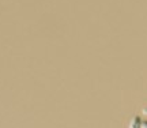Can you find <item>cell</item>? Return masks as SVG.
I'll return each mask as SVG.
<instances>
[{"label": "cell", "instance_id": "1", "mask_svg": "<svg viewBox=\"0 0 147 128\" xmlns=\"http://www.w3.org/2000/svg\"><path fill=\"white\" fill-rule=\"evenodd\" d=\"M142 121L143 120L140 119V116H135V117L129 121L128 128H142Z\"/></svg>", "mask_w": 147, "mask_h": 128}, {"label": "cell", "instance_id": "2", "mask_svg": "<svg viewBox=\"0 0 147 128\" xmlns=\"http://www.w3.org/2000/svg\"><path fill=\"white\" fill-rule=\"evenodd\" d=\"M142 128H147V120H143L142 121Z\"/></svg>", "mask_w": 147, "mask_h": 128}, {"label": "cell", "instance_id": "3", "mask_svg": "<svg viewBox=\"0 0 147 128\" xmlns=\"http://www.w3.org/2000/svg\"><path fill=\"white\" fill-rule=\"evenodd\" d=\"M142 112H143V115H146V116H147V105H146L144 108H143V110H142Z\"/></svg>", "mask_w": 147, "mask_h": 128}]
</instances>
